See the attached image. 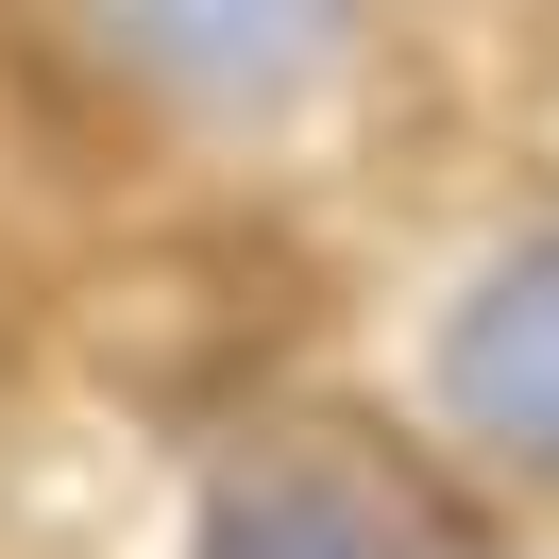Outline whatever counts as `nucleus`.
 I'll return each instance as SVG.
<instances>
[{
  "label": "nucleus",
  "mask_w": 559,
  "mask_h": 559,
  "mask_svg": "<svg viewBox=\"0 0 559 559\" xmlns=\"http://www.w3.org/2000/svg\"><path fill=\"white\" fill-rule=\"evenodd\" d=\"M187 559H457V525L407 509V475H390V457L288 441V457H254V475L204 491V543H187Z\"/></svg>",
  "instance_id": "7ed1b4c3"
},
{
  "label": "nucleus",
  "mask_w": 559,
  "mask_h": 559,
  "mask_svg": "<svg viewBox=\"0 0 559 559\" xmlns=\"http://www.w3.org/2000/svg\"><path fill=\"white\" fill-rule=\"evenodd\" d=\"M441 407H457V441H475V457L559 475V221H543V238H509V254L441 306Z\"/></svg>",
  "instance_id": "f03ea898"
},
{
  "label": "nucleus",
  "mask_w": 559,
  "mask_h": 559,
  "mask_svg": "<svg viewBox=\"0 0 559 559\" xmlns=\"http://www.w3.org/2000/svg\"><path fill=\"white\" fill-rule=\"evenodd\" d=\"M85 17H103V51L153 103H187V119L306 103V85L340 69V35H356V0H85Z\"/></svg>",
  "instance_id": "f257e3e1"
}]
</instances>
